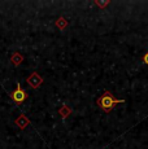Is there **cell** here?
Here are the masks:
<instances>
[{
  "mask_svg": "<svg viewBox=\"0 0 148 149\" xmlns=\"http://www.w3.org/2000/svg\"><path fill=\"white\" fill-rule=\"evenodd\" d=\"M124 102H125V100L114 99V96H113V93L110 92V91H105L103 95L96 100L98 107L103 111H105V113H109L110 110H113V108H114L117 104H124Z\"/></svg>",
  "mask_w": 148,
  "mask_h": 149,
  "instance_id": "1",
  "label": "cell"
},
{
  "mask_svg": "<svg viewBox=\"0 0 148 149\" xmlns=\"http://www.w3.org/2000/svg\"><path fill=\"white\" fill-rule=\"evenodd\" d=\"M9 97L16 102L17 105H21L22 102L27 100L29 95H27L26 91L21 87V84H20V83H17V84H16V90L12 91V92L9 93Z\"/></svg>",
  "mask_w": 148,
  "mask_h": 149,
  "instance_id": "2",
  "label": "cell"
},
{
  "mask_svg": "<svg viewBox=\"0 0 148 149\" xmlns=\"http://www.w3.org/2000/svg\"><path fill=\"white\" fill-rule=\"evenodd\" d=\"M26 82L33 90H38V88L43 84V78L40 77V74H39L38 71H33L26 78Z\"/></svg>",
  "mask_w": 148,
  "mask_h": 149,
  "instance_id": "3",
  "label": "cell"
},
{
  "mask_svg": "<svg viewBox=\"0 0 148 149\" xmlns=\"http://www.w3.org/2000/svg\"><path fill=\"white\" fill-rule=\"evenodd\" d=\"M15 123L17 125V127L20 128V130H25V128L27 127V126L30 125V119L27 118L25 114H21V116L18 117V118H16Z\"/></svg>",
  "mask_w": 148,
  "mask_h": 149,
  "instance_id": "4",
  "label": "cell"
},
{
  "mask_svg": "<svg viewBox=\"0 0 148 149\" xmlns=\"http://www.w3.org/2000/svg\"><path fill=\"white\" fill-rule=\"evenodd\" d=\"M24 58L25 57L20 52H15V53H12V56H10V62H12L13 66H20V65L24 62Z\"/></svg>",
  "mask_w": 148,
  "mask_h": 149,
  "instance_id": "5",
  "label": "cell"
},
{
  "mask_svg": "<svg viewBox=\"0 0 148 149\" xmlns=\"http://www.w3.org/2000/svg\"><path fill=\"white\" fill-rule=\"evenodd\" d=\"M59 114L61 116V118H62V119H66L68 117H69L70 114H72V109L68 107V105H62V107L59 109Z\"/></svg>",
  "mask_w": 148,
  "mask_h": 149,
  "instance_id": "6",
  "label": "cell"
},
{
  "mask_svg": "<svg viewBox=\"0 0 148 149\" xmlns=\"http://www.w3.org/2000/svg\"><path fill=\"white\" fill-rule=\"evenodd\" d=\"M55 25H56V27L59 29V30H65V29L68 27V21L64 18V17H59L57 19H56V22H55Z\"/></svg>",
  "mask_w": 148,
  "mask_h": 149,
  "instance_id": "7",
  "label": "cell"
},
{
  "mask_svg": "<svg viewBox=\"0 0 148 149\" xmlns=\"http://www.w3.org/2000/svg\"><path fill=\"white\" fill-rule=\"evenodd\" d=\"M95 4L98 5V7H100V8H105L108 4H109V1H99V0H96Z\"/></svg>",
  "mask_w": 148,
  "mask_h": 149,
  "instance_id": "8",
  "label": "cell"
},
{
  "mask_svg": "<svg viewBox=\"0 0 148 149\" xmlns=\"http://www.w3.org/2000/svg\"><path fill=\"white\" fill-rule=\"evenodd\" d=\"M143 62H144V64H146V65H148V52H147V53L143 56Z\"/></svg>",
  "mask_w": 148,
  "mask_h": 149,
  "instance_id": "9",
  "label": "cell"
}]
</instances>
